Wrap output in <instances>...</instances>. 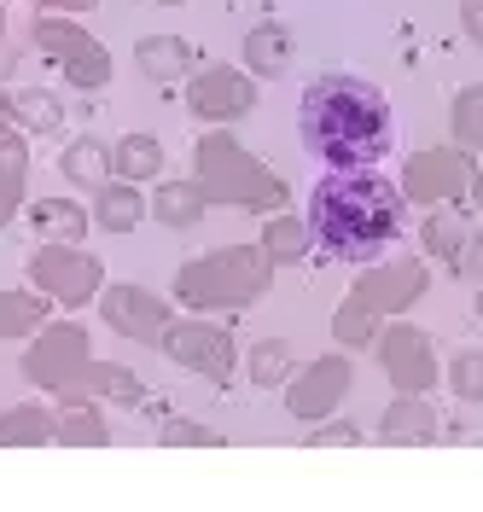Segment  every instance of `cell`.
I'll return each instance as SVG.
<instances>
[{
  "mask_svg": "<svg viewBox=\"0 0 483 512\" xmlns=\"http://www.w3.org/2000/svg\"><path fill=\"white\" fill-rule=\"evenodd\" d=\"M466 239H472V216H466L460 204H437V210H425V222H419V251H425V262L454 268L460 251H466Z\"/></svg>",
  "mask_w": 483,
  "mask_h": 512,
  "instance_id": "d6986e66",
  "label": "cell"
},
{
  "mask_svg": "<svg viewBox=\"0 0 483 512\" xmlns=\"http://www.w3.org/2000/svg\"><path fill=\"white\" fill-rule=\"evenodd\" d=\"M402 181L379 169H326L309 192V227L315 245L338 262H373L390 239H402Z\"/></svg>",
  "mask_w": 483,
  "mask_h": 512,
  "instance_id": "7a4b0ae2",
  "label": "cell"
},
{
  "mask_svg": "<svg viewBox=\"0 0 483 512\" xmlns=\"http://www.w3.org/2000/svg\"><path fill=\"white\" fill-rule=\"evenodd\" d=\"M59 175H65L70 187H82V192L105 187V181H111V146L94 140V134L65 140V152H59Z\"/></svg>",
  "mask_w": 483,
  "mask_h": 512,
  "instance_id": "484cf974",
  "label": "cell"
},
{
  "mask_svg": "<svg viewBox=\"0 0 483 512\" xmlns=\"http://www.w3.org/2000/svg\"><path fill=\"white\" fill-rule=\"evenodd\" d=\"M431 291V262L425 256H390V262H361L355 286L344 291V303L332 309V338L338 350H373L379 326L396 315H408L419 297Z\"/></svg>",
  "mask_w": 483,
  "mask_h": 512,
  "instance_id": "3957f363",
  "label": "cell"
},
{
  "mask_svg": "<svg viewBox=\"0 0 483 512\" xmlns=\"http://www.w3.org/2000/svg\"><path fill=\"white\" fill-rule=\"evenodd\" d=\"M6 111H12V123L24 128V134H41V140H59L65 134V99L53 94V88H12L6 94Z\"/></svg>",
  "mask_w": 483,
  "mask_h": 512,
  "instance_id": "ffe728a7",
  "label": "cell"
},
{
  "mask_svg": "<svg viewBox=\"0 0 483 512\" xmlns=\"http://www.w3.org/2000/svg\"><path fill=\"white\" fill-rule=\"evenodd\" d=\"M134 64H140V76L146 82H187L198 70V47L187 35H140V47H134Z\"/></svg>",
  "mask_w": 483,
  "mask_h": 512,
  "instance_id": "2e32d148",
  "label": "cell"
},
{
  "mask_svg": "<svg viewBox=\"0 0 483 512\" xmlns=\"http://www.w3.org/2000/svg\"><path fill=\"white\" fill-rule=\"evenodd\" d=\"M245 367H251V384L257 390H286V379L297 373V344L291 338H257L251 344V355H245Z\"/></svg>",
  "mask_w": 483,
  "mask_h": 512,
  "instance_id": "f1b7e54d",
  "label": "cell"
},
{
  "mask_svg": "<svg viewBox=\"0 0 483 512\" xmlns=\"http://www.w3.org/2000/svg\"><path fill=\"white\" fill-rule=\"evenodd\" d=\"M59 443L65 448H105L111 425L99 414V402H59Z\"/></svg>",
  "mask_w": 483,
  "mask_h": 512,
  "instance_id": "f546056e",
  "label": "cell"
},
{
  "mask_svg": "<svg viewBox=\"0 0 483 512\" xmlns=\"http://www.w3.org/2000/svg\"><path fill=\"white\" fill-rule=\"evenodd\" d=\"M111 175H123L134 187L158 181L163 175V140L158 134H123V140H111Z\"/></svg>",
  "mask_w": 483,
  "mask_h": 512,
  "instance_id": "4316f807",
  "label": "cell"
},
{
  "mask_svg": "<svg viewBox=\"0 0 483 512\" xmlns=\"http://www.w3.org/2000/svg\"><path fill=\"white\" fill-rule=\"evenodd\" d=\"M437 431H443V419L431 408V396H408V390H396L385 419H379V437H385V443H408V448L437 443Z\"/></svg>",
  "mask_w": 483,
  "mask_h": 512,
  "instance_id": "9a60e30c",
  "label": "cell"
},
{
  "mask_svg": "<svg viewBox=\"0 0 483 512\" xmlns=\"http://www.w3.org/2000/svg\"><path fill=\"white\" fill-rule=\"evenodd\" d=\"M443 384H449L460 402H483V350H454Z\"/></svg>",
  "mask_w": 483,
  "mask_h": 512,
  "instance_id": "836d02e7",
  "label": "cell"
},
{
  "mask_svg": "<svg viewBox=\"0 0 483 512\" xmlns=\"http://www.w3.org/2000/svg\"><path fill=\"white\" fill-rule=\"evenodd\" d=\"M18 204H24V181H6V175H0V227L18 216Z\"/></svg>",
  "mask_w": 483,
  "mask_h": 512,
  "instance_id": "f35d334b",
  "label": "cell"
},
{
  "mask_svg": "<svg viewBox=\"0 0 483 512\" xmlns=\"http://www.w3.org/2000/svg\"><path fill=\"white\" fill-rule=\"evenodd\" d=\"M53 297L35 286H0V338H35L53 320Z\"/></svg>",
  "mask_w": 483,
  "mask_h": 512,
  "instance_id": "7402d4cb",
  "label": "cell"
},
{
  "mask_svg": "<svg viewBox=\"0 0 483 512\" xmlns=\"http://www.w3.org/2000/svg\"><path fill=\"white\" fill-rule=\"evenodd\" d=\"M449 274H460L466 286H483V227H472V239H466V251H460Z\"/></svg>",
  "mask_w": 483,
  "mask_h": 512,
  "instance_id": "d590c367",
  "label": "cell"
},
{
  "mask_svg": "<svg viewBox=\"0 0 483 512\" xmlns=\"http://www.w3.org/2000/svg\"><path fill=\"white\" fill-rule=\"evenodd\" d=\"M35 6H41V12H70V18H76V12H88V6H99V0H35Z\"/></svg>",
  "mask_w": 483,
  "mask_h": 512,
  "instance_id": "ab89813d",
  "label": "cell"
},
{
  "mask_svg": "<svg viewBox=\"0 0 483 512\" xmlns=\"http://www.w3.org/2000/svg\"><path fill=\"white\" fill-rule=\"evenodd\" d=\"M152 6H181V0H152Z\"/></svg>",
  "mask_w": 483,
  "mask_h": 512,
  "instance_id": "ee69618b",
  "label": "cell"
},
{
  "mask_svg": "<svg viewBox=\"0 0 483 512\" xmlns=\"http://www.w3.org/2000/svg\"><path fill=\"white\" fill-rule=\"evenodd\" d=\"M449 134H454V146H466V152H478V146H483V82H472V88H460V94H454Z\"/></svg>",
  "mask_w": 483,
  "mask_h": 512,
  "instance_id": "4dcf8cb0",
  "label": "cell"
},
{
  "mask_svg": "<svg viewBox=\"0 0 483 512\" xmlns=\"http://www.w3.org/2000/svg\"><path fill=\"white\" fill-rule=\"evenodd\" d=\"M350 384H355L350 350H326V355H315V361H303L286 379L280 396H286V414L297 419V425H321V419H332L344 408Z\"/></svg>",
  "mask_w": 483,
  "mask_h": 512,
  "instance_id": "ba28073f",
  "label": "cell"
},
{
  "mask_svg": "<svg viewBox=\"0 0 483 512\" xmlns=\"http://www.w3.org/2000/svg\"><path fill=\"white\" fill-rule=\"evenodd\" d=\"M0 41H6V6H0Z\"/></svg>",
  "mask_w": 483,
  "mask_h": 512,
  "instance_id": "7bdbcfd3",
  "label": "cell"
},
{
  "mask_svg": "<svg viewBox=\"0 0 483 512\" xmlns=\"http://www.w3.org/2000/svg\"><path fill=\"white\" fill-rule=\"evenodd\" d=\"M158 350L169 355L175 367H187V373H198V379H210V384H227L239 373V344H233V332L216 326L210 315L169 320V332H163Z\"/></svg>",
  "mask_w": 483,
  "mask_h": 512,
  "instance_id": "52a82bcc",
  "label": "cell"
},
{
  "mask_svg": "<svg viewBox=\"0 0 483 512\" xmlns=\"http://www.w3.org/2000/svg\"><path fill=\"white\" fill-rule=\"evenodd\" d=\"M297 134L326 169H379L396 146V117L379 82L326 70L297 99Z\"/></svg>",
  "mask_w": 483,
  "mask_h": 512,
  "instance_id": "6da1fadb",
  "label": "cell"
},
{
  "mask_svg": "<svg viewBox=\"0 0 483 512\" xmlns=\"http://www.w3.org/2000/svg\"><path fill=\"white\" fill-rule=\"evenodd\" d=\"M472 309H478V320H483V286H478V297H472Z\"/></svg>",
  "mask_w": 483,
  "mask_h": 512,
  "instance_id": "b9f144b4",
  "label": "cell"
},
{
  "mask_svg": "<svg viewBox=\"0 0 483 512\" xmlns=\"http://www.w3.org/2000/svg\"><path fill=\"white\" fill-rule=\"evenodd\" d=\"M0 175L6 181H30V146H24V128L6 111V88H0Z\"/></svg>",
  "mask_w": 483,
  "mask_h": 512,
  "instance_id": "d6a6232c",
  "label": "cell"
},
{
  "mask_svg": "<svg viewBox=\"0 0 483 512\" xmlns=\"http://www.w3.org/2000/svg\"><path fill=\"white\" fill-rule=\"evenodd\" d=\"M152 216V204H146V192L123 181V175H111L105 187H94V222L111 233V239H129L134 227Z\"/></svg>",
  "mask_w": 483,
  "mask_h": 512,
  "instance_id": "ac0fdd59",
  "label": "cell"
},
{
  "mask_svg": "<svg viewBox=\"0 0 483 512\" xmlns=\"http://www.w3.org/2000/svg\"><path fill=\"white\" fill-rule=\"evenodd\" d=\"M262 251L274 256V268H297L303 256L315 251V227H309V216L274 210V216L262 222Z\"/></svg>",
  "mask_w": 483,
  "mask_h": 512,
  "instance_id": "d4e9b609",
  "label": "cell"
},
{
  "mask_svg": "<svg viewBox=\"0 0 483 512\" xmlns=\"http://www.w3.org/2000/svg\"><path fill=\"white\" fill-rule=\"evenodd\" d=\"M472 169L478 158L466 146H425L402 163V198L419 210H437V204H460L472 187Z\"/></svg>",
  "mask_w": 483,
  "mask_h": 512,
  "instance_id": "8fae6325",
  "label": "cell"
},
{
  "mask_svg": "<svg viewBox=\"0 0 483 512\" xmlns=\"http://www.w3.org/2000/svg\"><path fill=\"white\" fill-rule=\"evenodd\" d=\"M99 320H105L111 332L134 338V344H152V350H158L163 332H169V320H175V309H169V297L134 286V280H111V286H99Z\"/></svg>",
  "mask_w": 483,
  "mask_h": 512,
  "instance_id": "7c38bea8",
  "label": "cell"
},
{
  "mask_svg": "<svg viewBox=\"0 0 483 512\" xmlns=\"http://www.w3.org/2000/svg\"><path fill=\"white\" fill-rule=\"evenodd\" d=\"M88 355H94L88 350V326H76V320H47L30 338V350H24V379L41 384V390H59Z\"/></svg>",
  "mask_w": 483,
  "mask_h": 512,
  "instance_id": "4fadbf2b",
  "label": "cell"
},
{
  "mask_svg": "<svg viewBox=\"0 0 483 512\" xmlns=\"http://www.w3.org/2000/svg\"><path fill=\"white\" fill-rule=\"evenodd\" d=\"M373 361L385 367V379L396 390H408V396H431L437 390V344H431V332L414 326V320H385L379 326V338H373Z\"/></svg>",
  "mask_w": 483,
  "mask_h": 512,
  "instance_id": "9c48e42d",
  "label": "cell"
},
{
  "mask_svg": "<svg viewBox=\"0 0 483 512\" xmlns=\"http://www.w3.org/2000/svg\"><path fill=\"white\" fill-rule=\"evenodd\" d=\"M193 175L198 187L210 192V204H227V210H257V216H274L286 210V175H274L262 158H251L227 128H204L193 146Z\"/></svg>",
  "mask_w": 483,
  "mask_h": 512,
  "instance_id": "5b68a950",
  "label": "cell"
},
{
  "mask_svg": "<svg viewBox=\"0 0 483 512\" xmlns=\"http://www.w3.org/2000/svg\"><path fill=\"white\" fill-rule=\"evenodd\" d=\"M59 402H129V408H140L146 390H140V379H134L123 361H94V355H88V361L59 384Z\"/></svg>",
  "mask_w": 483,
  "mask_h": 512,
  "instance_id": "5bb4252c",
  "label": "cell"
},
{
  "mask_svg": "<svg viewBox=\"0 0 483 512\" xmlns=\"http://www.w3.org/2000/svg\"><path fill=\"white\" fill-rule=\"evenodd\" d=\"M245 70L257 76V82H274V76H286L291 70V30L286 24H274V18H262L245 30Z\"/></svg>",
  "mask_w": 483,
  "mask_h": 512,
  "instance_id": "44dd1931",
  "label": "cell"
},
{
  "mask_svg": "<svg viewBox=\"0 0 483 512\" xmlns=\"http://www.w3.org/2000/svg\"><path fill=\"white\" fill-rule=\"evenodd\" d=\"M460 30L472 47H483V0H460Z\"/></svg>",
  "mask_w": 483,
  "mask_h": 512,
  "instance_id": "74e56055",
  "label": "cell"
},
{
  "mask_svg": "<svg viewBox=\"0 0 483 512\" xmlns=\"http://www.w3.org/2000/svg\"><path fill=\"white\" fill-rule=\"evenodd\" d=\"M361 443V431H355L350 419H344V425H315V431H309V448H355Z\"/></svg>",
  "mask_w": 483,
  "mask_h": 512,
  "instance_id": "8d00e7d4",
  "label": "cell"
},
{
  "mask_svg": "<svg viewBox=\"0 0 483 512\" xmlns=\"http://www.w3.org/2000/svg\"><path fill=\"white\" fill-rule=\"evenodd\" d=\"M88 227H94V210H82L76 198L47 192V198H35L30 204V233L41 239V245H82Z\"/></svg>",
  "mask_w": 483,
  "mask_h": 512,
  "instance_id": "e0dca14e",
  "label": "cell"
},
{
  "mask_svg": "<svg viewBox=\"0 0 483 512\" xmlns=\"http://www.w3.org/2000/svg\"><path fill=\"white\" fill-rule=\"evenodd\" d=\"M88 41H94V35L82 30V24H76L70 12H41V18L30 24V47L41 53V59H53V64L76 59V53H82Z\"/></svg>",
  "mask_w": 483,
  "mask_h": 512,
  "instance_id": "83f0119b",
  "label": "cell"
},
{
  "mask_svg": "<svg viewBox=\"0 0 483 512\" xmlns=\"http://www.w3.org/2000/svg\"><path fill=\"white\" fill-rule=\"evenodd\" d=\"M158 443L163 448H216L222 443V431H210V425H198V419H163Z\"/></svg>",
  "mask_w": 483,
  "mask_h": 512,
  "instance_id": "e575fe53",
  "label": "cell"
},
{
  "mask_svg": "<svg viewBox=\"0 0 483 512\" xmlns=\"http://www.w3.org/2000/svg\"><path fill=\"white\" fill-rule=\"evenodd\" d=\"M41 443H59V408H41V402L0 408V448H41Z\"/></svg>",
  "mask_w": 483,
  "mask_h": 512,
  "instance_id": "cb8c5ba5",
  "label": "cell"
},
{
  "mask_svg": "<svg viewBox=\"0 0 483 512\" xmlns=\"http://www.w3.org/2000/svg\"><path fill=\"white\" fill-rule=\"evenodd\" d=\"M187 111L204 128H227L257 111V76L245 64H198L187 76Z\"/></svg>",
  "mask_w": 483,
  "mask_h": 512,
  "instance_id": "30bf717a",
  "label": "cell"
},
{
  "mask_svg": "<svg viewBox=\"0 0 483 512\" xmlns=\"http://www.w3.org/2000/svg\"><path fill=\"white\" fill-rule=\"evenodd\" d=\"M274 286V256L262 251V239L251 245H222L204 251L193 262L175 268V303H187L193 315H233L262 303Z\"/></svg>",
  "mask_w": 483,
  "mask_h": 512,
  "instance_id": "277c9868",
  "label": "cell"
},
{
  "mask_svg": "<svg viewBox=\"0 0 483 512\" xmlns=\"http://www.w3.org/2000/svg\"><path fill=\"white\" fill-rule=\"evenodd\" d=\"M65 70V82L76 94H99V88H111V53H105V41H88L76 59L59 64Z\"/></svg>",
  "mask_w": 483,
  "mask_h": 512,
  "instance_id": "1f68e13d",
  "label": "cell"
},
{
  "mask_svg": "<svg viewBox=\"0 0 483 512\" xmlns=\"http://www.w3.org/2000/svg\"><path fill=\"white\" fill-rule=\"evenodd\" d=\"M210 216V192L193 181H163L158 198H152V222L158 227H175V233H193L198 222Z\"/></svg>",
  "mask_w": 483,
  "mask_h": 512,
  "instance_id": "603a6c76",
  "label": "cell"
},
{
  "mask_svg": "<svg viewBox=\"0 0 483 512\" xmlns=\"http://www.w3.org/2000/svg\"><path fill=\"white\" fill-rule=\"evenodd\" d=\"M24 274H30V286L47 291L65 315L99 303V286H105V262H99L94 251H82V245H35Z\"/></svg>",
  "mask_w": 483,
  "mask_h": 512,
  "instance_id": "8992f818",
  "label": "cell"
},
{
  "mask_svg": "<svg viewBox=\"0 0 483 512\" xmlns=\"http://www.w3.org/2000/svg\"><path fill=\"white\" fill-rule=\"evenodd\" d=\"M466 198H472V204H478V210H483V163H478V169H472V187H466Z\"/></svg>",
  "mask_w": 483,
  "mask_h": 512,
  "instance_id": "60d3db41",
  "label": "cell"
}]
</instances>
